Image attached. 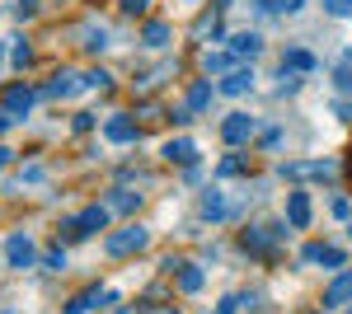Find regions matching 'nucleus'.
<instances>
[{
	"label": "nucleus",
	"instance_id": "1",
	"mask_svg": "<svg viewBox=\"0 0 352 314\" xmlns=\"http://www.w3.org/2000/svg\"><path fill=\"white\" fill-rule=\"evenodd\" d=\"M109 216H113L109 207H89V211H80L76 221H61V225H56V235L66 239V244H71V239H85V235H94V230H104V225H109Z\"/></svg>",
	"mask_w": 352,
	"mask_h": 314
},
{
	"label": "nucleus",
	"instance_id": "2",
	"mask_svg": "<svg viewBox=\"0 0 352 314\" xmlns=\"http://www.w3.org/2000/svg\"><path fill=\"white\" fill-rule=\"evenodd\" d=\"M146 244H151V230H146V225H127V230H118V235L104 239V254H109V258H132Z\"/></svg>",
	"mask_w": 352,
	"mask_h": 314
},
{
	"label": "nucleus",
	"instance_id": "3",
	"mask_svg": "<svg viewBox=\"0 0 352 314\" xmlns=\"http://www.w3.org/2000/svg\"><path fill=\"white\" fill-rule=\"evenodd\" d=\"M282 179H287V183H292V179L333 183V179H338V164H333V159H292V164H282Z\"/></svg>",
	"mask_w": 352,
	"mask_h": 314
},
{
	"label": "nucleus",
	"instance_id": "4",
	"mask_svg": "<svg viewBox=\"0 0 352 314\" xmlns=\"http://www.w3.org/2000/svg\"><path fill=\"white\" fill-rule=\"evenodd\" d=\"M244 249L249 254H258V258H268L272 254V244H282L287 239V225H272V230H263V225H244Z\"/></svg>",
	"mask_w": 352,
	"mask_h": 314
},
{
	"label": "nucleus",
	"instance_id": "5",
	"mask_svg": "<svg viewBox=\"0 0 352 314\" xmlns=\"http://www.w3.org/2000/svg\"><path fill=\"white\" fill-rule=\"evenodd\" d=\"M5 262H10L14 272H24V267L38 262V249H33V239H28L24 230H14V235L5 239Z\"/></svg>",
	"mask_w": 352,
	"mask_h": 314
},
{
	"label": "nucleus",
	"instance_id": "6",
	"mask_svg": "<svg viewBox=\"0 0 352 314\" xmlns=\"http://www.w3.org/2000/svg\"><path fill=\"white\" fill-rule=\"evenodd\" d=\"M85 85H89V76H76V71H56V76L43 85V99H76Z\"/></svg>",
	"mask_w": 352,
	"mask_h": 314
},
{
	"label": "nucleus",
	"instance_id": "7",
	"mask_svg": "<svg viewBox=\"0 0 352 314\" xmlns=\"http://www.w3.org/2000/svg\"><path fill=\"white\" fill-rule=\"evenodd\" d=\"M104 141H113V146H132V141H141L136 117L132 113H113V117H104Z\"/></svg>",
	"mask_w": 352,
	"mask_h": 314
},
{
	"label": "nucleus",
	"instance_id": "8",
	"mask_svg": "<svg viewBox=\"0 0 352 314\" xmlns=\"http://www.w3.org/2000/svg\"><path fill=\"white\" fill-rule=\"evenodd\" d=\"M38 99H43V89H33V85H10L0 104H5V113H14V117H28Z\"/></svg>",
	"mask_w": 352,
	"mask_h": 314
},
{
	"label": "nucleus",
	"instance_id": "9",
	"mask_svg": "<svg viewBox=\"0 0 352 314\" xmlns=\"http://www.w3.org/2000/svg\"><path fill=\"white\" fill-rule=\"evenodd\" d=\"M249 136H254V117H249V113H230V117L221 122V141H226V146H244Z\"/></svg>",
	"mask_w": 352,
	"mask_h": 314
},
{
	"label": "nucleus",
	"instance_id": "10",
	"mask_svg": "<svg viewBox=\"0 0 352 314\" xmlns=\"http://www.w3.org/2000/svg\"><path fill=\"white\" fill-rule=\"evenodd\" d=\"M240 211L235 197H226V192H202V221H230Z\"/></svg>",
	"mask_w": 352,
	"mask_h": 314
},
{
	"label": "nucleus",
	"instance_id": "11",
	"mask_svg": "<svg viewBox=\"0 0 352 314\" xmlns=\"http://www.w3.org/2000/svg\"><path fill=\"white\" fill-rule=\"evenodd\" d=\"M254 89V66H244V71H230V76L217 80V94H226V99H240V94H249Z\"/></svg>",
	"mask_w": 352,
	"mask_h": 314
},
{
	"label": "nucleus",
	"instance_id": "12",
	"mask_svg": "<svg viewBox=\"0 0 352 314\" xmlns=\"http://www.w3.org/2000/svg\"><path fill=\"white\" fill-rule=\"evenodd\" d=\"M235 66H244L235 52H202V76L207 80H221V76H230Z\"/></svg>",
	"mask_w": 352,
	"mask_h": 314
},
{
	"label": "nucleus",
	"instance_id": "13",
	"mask_svg": "<svg viewBox=\"0 0 352 314\" xmlns=\"http://www.w3.org/2000/svg\"><path fill=\"white\" fill-rule=\"evenodd\" d=\"M320 66V56L310 52V47H287L282 52V71H292V76H310Z\"/></svg>",
	"mask_w": 352,
	"mask_h": 314
},
{
	"label": "nucleus",
	"instance_id": "14",
	"mask_svg": "<svg viewBox=\"0 0 352 314\" xmlns=\"http://www.w3.org/2000/svg\"><path fill=\"white\" fill-rule=\"evenodd\" d=\"M348 300H352V267H343L324 291V310H338V305H348Z\"/></svg>",
	"mask_w": 352,
	"mask_h": 314
},
{
	"label": "nucleus",
	"instance_id": "15",
	"mask_svg": "<svg viewBox=\"0 0 352 314\" xmlns=\"http://www.w3.org/2000/svg\"><path fill=\"white\" fill-rule=\"evenodd\" d=\"M192 38L197 43H221L226 38V24H221V10H207L197 24H192Z\"/></svg>",
	"mask_w": 352,
	"mask_h": 314
},
{
	"label": "nucleus",
	"instance_id": "16",
	"mask_svg": "<svg viewBox=\"0 0 352 314\" xmlns=\"http://www.w3.org/2000/svg\"><path fill=\"white\" fill-rule=\"evenodd\" d=\"M310 221H315V216H310V197H305V192H292V197H287V225H292V230H305Z\"/></svg>",
	"mask_w": 352,
	"mask_h": 314
},
{
	"label": "nucleus",
	"instance_id": "17",
	"mask_svg": "<svg viewBox=\"0 0 352 314\" xmlns=\"http://www.w3.org/2000/svg\"><path fill=\"white\" fill-rule=\"evenodd\" d=\"M230 52L240 56V61H258V52H263V38H258L254 28H249V33H235V38H230Z\"/></svg>",
	"mask_w": 352,
	"mask_h": 314
},
{
	"label": "nucleus",
	"instance_id": "18",
	"mask_svg": "<svg viewBox=\"0 0 352 314\" xmlns=\"http://www.w3.org/2000/svg\"><path fill=\"white\" fill-rule=\"evenodd\" d=\"M104 207H109V211H122V216H127V211H141V192H127V188H109V192H104Z\"/></svg>",
	"mask_w": 352,
	"mask_h": 314
},
{
	"label": "nucleus",
	"instance_id": "19",
	"mask_svg": "<svg viewBox=\"0 0 352 314\" xmlns=\"http://www.w3.org/2000/svg\"><path fill=\"white\" fill-rule=\"evenodd\" d=\"M164 159H169V164H184V169H188V164H197V146H192L188 136H179V141H169V146H164Z\"/></svg>",
	"mask_w": 352,
	"mask_h": 314
},
{
	"label": "nucleus",
	"instance_id": "20",
	"mask_svg": "<svg viewBox=\"0 0 352 314\" xmlns=\"http://www.w3.org/2000/svg\"><path fill=\"white\" fill-rule=\"evenodd\" d=\"M305 258L320 262V267H333V272H343V249H333V244H310V249H305Z\"/></svg>",
	"mask_w": 352,
	"mask_h": 314
},
{
	"label": "nucleus",
	"instance_id": "21",
	"mask_svg": "<svg viewBox=\"0 0 352 314\" xmlns=\"http://www.w3.org/2000/svg\"><path fill=\"white\" fill-rule=\"evenodd\" d=\"M207 282V272H202V262H179V291L184 295H197Z\"/></svg>",
	"mask_w": 352,
	"mask_h": 314
},
{
	"label": "nucleus",
	"instance_id": "22",
	"mask_svg": "<svg viewBox=\"0 0 352 314\" xmlns=\"http://www.w3.org/2000/svg\"><path fill=\"white\" fill-rule=\"evenodd\" d=\"M212 94H217V80H192V85H188V108H192V113H202V108L212 104Z\"/></svg>",
	"mask_w": 352,
	"mask_h": 314
},
{
	"label": "nucleus",
	"instance_id": "23",
	"mask_svg": "<svg viewBox=\"0 0 352 314\" xmlns=\"http://www.w3.org/2000/svg\"><path fill=\"white\" fill-rule=\"evenodd\" d=\"M10 66H14V71H28V66H33V47H28V38H14V43H10Z\"/></svg>",
	"mask_w": 352,
	"mask_h": 314
},
{
	"label": "nucleus",
	"instance_id": "24",
	"mask_svg": "<svg viewBox=\"0 0 352 314\" xmlns=\"http://www.w3.org/2000/svg\"><path fill=\"white\" fill-rule=\"evenodd\" d=\"M164 43H169V24L151 19V24H146V33H141V47H164Z\"/></svg>",
	"mask_w": 352,
	"mask_h": 314
},
{
	"label": "nucleus",
	"instance_id": "25",
	"mask_svg": "<svg viewBox=\"0 0 352 314\" xmlns=\"http://www.w3.org/2000/svg\"><path fill=\"white\" fill-rule=\"evenodd\" d=\"M169 76H174V61H164V66H155L151 76H136V94H141V89H155V85H160V80H169Z\"/></svg>",
	"mask_w": 352,
	"mask_h": 314
},
{
	"label": "nucleus",
	"instance_id": "26",
	"mask_svg": "<svg viewBox=\"0 0 352 314\" xmlns=\"http://www.w3.org/2000/svg\"><path fill=\"white\" fill-rule=\"evenodd\" d=\"M89 300H94V310H109V305H118V291L113 287H89Z\"/></svg>",
	"mask_w": 352,
	"mask_h": 314
},
{
	"label": "nucleus",
	"instance_id": "27",
	"mask_svg": "<svg viewBox=\"0 0 352 314\" xmlns=\"http://www.w3.org/2000/svg\"><path fill=\"white\" fill-rule=\"evenodd\" d=\"M333 85H338L343 94H352V61H338V66H333Z\"/></svg>",
	"mask_w": 352,
	"mask_h": 314
},
{
	"label": "nucleus",
	"instance_id": "28",
	"mask_svg": "<svg viewBox=\"0 0 352 314\" xmlns=\"http://www.w3.org/2000/svg\"><path fill=\"white\" fill-rule=\"evenodd\" d=\"M235 174H244V159L240 155H230V159H221V164H217V179H235Z\"/></svg>",
	"mask_w": 352,
	"mask_h": 314
},
{
	"label": "nucleus",
	"instance_id": "29",
	"mask_svg": "<svg viewBox=\"0 0 352 314\" xmlns=\"http://www.w3.org/2000/svg\"><path fill=\"white\" fill-rule=\"evenodd\" d=\"M324 5V14H333V19H348L352 14V0H320Z\"/></svg>",
	"mask_w": 352,
	"mask_h": 314
},
{
	"label": "nucleus",
	"instance_id": "30",
	"mask_svg": "<svg viewBox=\"0 0 352 314\" xmlns=\"http://www.w3.org/2000/svg\"><path fill=\"white\" fill-rule=\"evenodd\" d=\"M258 146H263V150H277V146H282V127H263L258 131Z\"/></svg>",
	"mask_w": 352,
	"mask_h": 314
},
{
	"label": "nucleus",
	"instance_id": "31",
	"mask_svg": "<svg viewBox=\"0 0 352 314\" xmlns=\"http://www.w3.org/2000/svg\"><path fill=\"white\" fill-rule=\"evenodd\" d=\"M89 310H94L89 291H85V295H76V300H66V314H89Z\"/></svg>",
	"mask_w": 352,
	"mask_h": 314
},
{
	"label": "nucleus",
	"instance_id": "32",
	"mask_svg": "<svg viewBox=\"0 0 352 314\" xmlns=\"http://www.w3.org/2000/svg\"><path fill=\"white\" fill-rule=\"evenodd\" d=\"M329 211H333V221H348V216H352V202H348V197H333V202H329Z\"/></svg>",
	"mask_w": 352,
	"mask_h": 314
},
{
	"label": "nucleus",
	"instance_id": "33",
	"mask_svg": "<svg viewBox=\"0 0 352 314\" xmlns=\"http://www.w3.org/2000/svg\"><path fill=\"white\" fill-rule=\"evenodd\" d=\"M277 5V14H300L305 10V0H272Z\"/></svg>",
	"mask_w": 352,
	"mask_h": 314
},
{
	"label": "nucleus",
	"instance_id": "34",
	"mask_svg": "<svg viewBox=\"0 0 352 314\" xmlns=\"http://www.w3.org/2000/svg\"><path fill=\"white\" fill-rule=\"evenodd\" d=\"M89 85H99V89H113V76H109V71H89Z\"/></svg>",
	"mask_w": 352,
	"mask_h": 314
},
{
	"label": "nucleus",
	"instance_id": "35",
	"mask_svg": "<svg viewBox=\"0 0 352 314\" xmlns=\"http://www.w3.org/2000/svg\"><path fill=\"white\" fill-rule=\"evenodd\" d=\"M184 183H188V188H202V169H197V164H188V169H184Z\"/></svg>",
	"mask_w": 352,
	"mask_h": 314
},
{
	"label": "nucleus",
	"instance_id": "36",
	"mask_svg": "<svg viewBox=\"0 0 352 314\" xmlns=\"http://www.w3.org/2000/svg\"><path fill=\"white\" fill-rule=\"evenodd\" d=\"M47 267H52V272H66V254L52 249V254H47Z\"/></svg>",
	"mask_w": 352,
	"mask_h": 314
},
{
	"label": "nucleus",
	"instance_id": "37",
	"mask_svg": "<svg viewBox=\"0 0 352 314\" xmlns=\"http://www.w3.org/2000/svg\"><path fill=\"white\" fill-rule=\"evenodd\" d=\"M240 310V295H226V300H221V310H212V314H235Z\"/></svg>",
	"mask_w": 352,
	"mask_h": 314
},
{
	"label": "nucleus",
	"instance_id": "38",
	"mask_svg": "<svg viewBox=\"0 0 352 314\" xmlns=\"http://www.w3.org/2000/svg\"><path fill=\"white\" fill-rule=\"evenodd\" d=\"M333 113H338L343 122H352V99H338V104H333Z\"/></svg>",
	"mask_w": 352,
	"mask_h": 314
},
{
	"label": "nucleus",
	"instance_id": "39",
	"mask_svg": "<svg viewBox=\"0 0 352 314\" xmlns=\"http://www.w3.org/2000/svg\"><path fill=\"white\" fill-rule=\"evenodd\" d=\"M169 117H174V122L184 127V122H192V108H169Z\"/></svg>",
	"mask_w": 352,
	"mask_h": 314
},
{
	"label": "nucleus",
	"instance_id": "40",
	"mask_svg": "<svg viewBox=\"0 0 352 314\" xmlns=\"http://www.w3.org/2000/svg\"><path fill=\"white\" fill-rule=\"evenodd\" d=\"M146 5H151V0H122V14H141Z\"/></svg>",
	"mask_w": 352,
	"mask_h": 314
},
{
	"label": "nucleus",
	"instance_id": "41",
	"mask_svg": "<svg viewBox=\"0 0 352 314\" xmlns=\"http://www.w3.org/2000/svg\"><path fill=\"white\" fill-rule=\"evenodd\" d=\"M71 127H76V131H89V127H94V117H89V113H76V122H71Z\"/></svg>",
	"mask_w": 352,
	"mask_h": 314
},
{
	"label": "nucleus",
	"instance_id": "42",
	"mask_svg": "<svg viewBox=\"0 0 352 314\" xmlns=\"http://www.w3.org/2000/svg\"><path fill=\"white\" fill-rule=\"evenodd\" d=\"M19 14H38V0H19Z\"/></svg>",
	"mask_w": 352,
	"mask_h": 314
},
{
	"label": "nucleus",
	"instance_id": "43",
	"mask_svg": "<svg viewBox=\"0 0 352 314\" xmlns=\"http://www.w3.org/2000/svg\"><path fill=\"white\" fill-rule=\"evenodd\" d=\"M5 164H10V146H0V169H5Z\"/></svg>",
	"mask_w": 352,
	"mask_h": 314
},
{
	"label": "nucleus",
	"instance_id": "44",
	"mask_svg": "<svg viewBox=\"0 0 352 314\" xmlns=\"http://www.w3.org/2000/svg\"><path fill=\"white\" fill-rule=\"evenodd\" d=\"M226 5H230V0H217V10H226Z\"/></svg>",
	"mask_w": 352,
	"mask_h": 314
},
{
	"label": "nucleus",
	"instance_id": "45",
	"mask_svg": "<svg viewBox=\"0 0 352 314\" xmlns=\"http://www.w3.org/2000/svg\"><path fill=\"white\" fill-rule=\"evenodd\" d=\"M0 314H14V310H10V305H0Z\"/></svg>",
	"mask_w": 352,
	"mask_h": 314
},
{
	"label": "nucleus",
	"instance_id": "46",
	"mask_svg": "<svg viewBox=\"0 0 352 314\" xmlns=\"http://www.w3.org/2000/svg\"><path fill=\"white\" fill-rule=\"evenodd\" d=\"M118 314H132V310H118Z\"/></svg>",
	"mask_w": 352,
	"mask_h": 314
},
{
	"label": "nucleus",
	"instance_id": "47",
	"mask_svg": "<svg viewBox=\"0 0 352 314\" xmlns=\"http://www.w3.org/2000/svg\"><path fill=\"white\" fill-rule=\"evenodd\" d=\"M0 61H5V52H0Z\"/></svg>",
	"mask_w": 352,
	"mask_h": 314
},
{
	"label": "nucleus",
	"instance_id": "48",
	"mask_svg": "<svg viewBox=\"0 0 352 314\" xmlns=\"http://www.w3.org/2000/svg\"><path fill=\"white\" fill-rule=\"evenodd\" d=\"M164 314H174V310H164Z\"/></svg>",
	"mask_w": 352,
	"mask_h": 314
}]
</instances>
